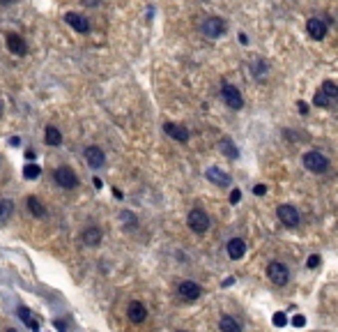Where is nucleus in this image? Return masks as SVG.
I'll list each match as a JSON object with an SVG mask.
<instances>
[{
    "instance_id": "nucleus-34",
    "label": "nucleus",
    "mask_w": 338,
    "mask_h": 332,
    "mask_svg": "<svg viewBox=\"0 0 338 332\" xmlns=\"http://www.w3.org/2000/svg\"><path fill=\"white\" fill-rule=\"evenodd\" d=\"M304 323H306V319H304V316H295V319H292V326H295V328H302Z\"/></svg>"
},
{
    "instance_id": "nucleus-1",
    "label": "nucleus",
    "mask_w": 338,
    "mask_h": 332,
    "mask_svg": "<svg viewBox=\"0 0 338 332\" xmlns=\"http://www.w3.org/2000/svg\"><path fill=\"white\" fill-rule=\"evenodd\" d=\"M186 224H189V229L193 231V233L202 236V233L209 229V215L202 210V208H193V210L189 212V217H186Z\"/></svg>"
},
{
    "instance_id": "nucleus-10",
    "label": "nucleus",
    "mask_w": 338,
    "mask_h": 332,
    "mask_svg": "<svg viewBox=\"0 0 338 332\" xmlns=\"http://www.w3.org/2000/svg\"><path fill=\"white\" fill-rule=\"evenodd\" d=\"M85 162H88L92 169H101V166L106 164V155H104V150L97 148V145H88V148H85Z\"/></svg>"
},
{
    "instance_id": "nucleus-21",
    "label": "nucleus",
    "mask_w": 338,
    "mask_h": 332,
    "mask_svg": "<svg viewBox=\"0 0 338 332\" xmlns=\"http://www.w3.org/2000/svg\"><path fill=\"white\" fill-rule=\"evenodd\" d=\"M25 203H28V210L32 212V217H44L46 215V208H44V203L37 196H28Z\"/></svg>"
},
{
    "instance_id": "nucleus-33",
    "label": "nucleus",
    "mask_w": 338,
    "mask_h": 332,
    "mask_svg": "<svg viewBox=\"0 0 338 332\" xmlns=\"http://www.w3.org/2000/svg\"><path fill=\"white\" fill-rule=\"evenodd\" d=\"M297 109H299V113H304V115H306V113H309V104H306V102H302V99H299V102H297Z\"/></svg>"
},
{
    "instance_id": "nucleus-32",
    "label": "nucleus",
    "mask_w": 338,
    "mask_h": 332,
    "mask_svg": "<svg viewBox=\"0 0 338 332\" xmlns=\"http://www.w3.org/2000/svg\"><path fill=\"white\" fill-rule=\"evenodd\" d=\"M253 194H255V196H265V194H267V187H265V185H255Z\"/></svg>"
},
{
    "instance_id": "nucleus-8",
    "label": "nucleus",
    "mask_w": 338,
    "mask_h": 332,
    "mask_svg": "<svg viewBox=\"0 0 338 332\" xmlns=\"http://www.w3.org/2000/svg\"><path fill=\"white\" fill-rule=\"evenodd\" d=\"M177 296L186 302H193L202 296V289L196 284V282H182V284L177 286Z\"/></svg>"
},
{
    "instance_id": "nucleus-9",
    "label": "nucleus",
    "mask_w": 338,
    "mask_h": 332,
    "mask_svg": "<svg viewBox=\"0 0 338 332\" xmlns=\"http://www.w3.org/2000/svg\"><path fill=\"white\" fill-rule=\"evenodd\" d=\"M5 44H7V48H9L14 55H25L28 53V44H25V39L21 35H16V32H9V35L5 37Z\"/></svg>"
},
{
    "instance_id": "nucleus-7",
    "label": "nucleus",
    "mask_w": 338,
    "mask_h": 332,
    "mask_svg": "<svg viewBox=\"0 0 338 332\" xmlns=\"http://www.w3.org/2000/svg\"><path fill=\"white\" fill-rule=\"evenodd\" d=\"M276 215H279L281 224H283V226H288V229H297V226H299V222H302V217H299V210H297L295 206H290V203H283V206H279Z\"/></svg>"
},
{
    "instance_id": "nucleus-27",
    "label": "nucleus",
    "mask_w": 338,
    "mask_h": 332,
    "mask_svg": "<svg viewBox=\"0 0 338 332\" xmlns=\"http://www.w3.org/2000/svg\"><path fill=\"white\" fill-rule=\"evenodd\" d=\"M313 104L322 109V106H329V104H332V99H329V97H327L322 90H318V92H315V97H313Z\"/></svg>"
},
{
    "instance_id": "nucleus-14",
    "label": "nucleus",
    "mask_w": 338,
    "mask_h": 332,
    "mask_svg": "<svg viewBox=\"0 0 338 332\" xmlns=\"http://www.w3.org/2000/svg\"><path fill=\"white\" fill-rule=\"evenodd\" d=\"M65 21H67V23H69L76 32H83V35H85V32H90V21H88L85 16H81V14L69 12V14L65 16Z\"/></svg>"
},
{
    "instance_id": "nucleus-20",
    "label": "nucleus",
    "mask_w": 338,
    "mask_h": 332,
    "mask_svg": "<svg viewBox=\"0 0 338 332\" xmlns=\"http://www.w3.org/2000/svg\"><path fill=\"white\" fill-rule=\"evenodd\" d=\"M44 141H46V145H60L62 143V134H60L58 127L48 125L46 129H44Z\"/></svg>"
},
{
    "instance_id": "nucleus-16",
    "label": "nucleus",
    "mask_w": 338,
    "mask_h": 332,
    "mask_svg": "<svg viewBox=\"0 0 338 332\" xmlns=\"http://www.w3.org/2000/svg\"><path fill=\"white\" fill-rule=\"evenodd\" d=\"M225 252H228V256H230L232 261L244 259V254H246V242H244L242 238H232V240L228 242V247H225Z\"/></svg>"
},
{
    "instance_id": "nucleus-25",
    "label": "nucleus",
    "mask_w": 338,
    "mask_h": 332,
    "mask_svg": "<svg viewBox=\"0 0 338 332\" xmlns=\"http://www.w3.org/2000/svg\"><path fill=\"white\" fill-rule=\"evenodd\" d=\"M23 175H25V180H35V178H39V175H42V166H39V164H35V162L25 164V166H23Z\"/></svg>"
},
{
    "instance_id": "nucleus-17",
    "label": "nucleus",
    "mask_w": 338,
    "mask_h": 332,
    "mask_svg": "<svg viewBox=\"0 0 338 332\" xmlns=\"http://www.w3.org/2000/svg\"><path fill=\"white\" fill-rule=\"evenodd\" d=\"M101 229L99 226H88V229L83 231V236H81V240L88 245V247H97V245H101Z\"/></svg>"
},
{
    "instance_id": "nucleus-4",
    "label": "nucleus",
    "mask_w": 338,
    "mask_h": 332,
    "mask_svg": "<svg viewBox=\"0 0 338 332\" xmlns=\"http://www.w3.org/2000/svg\"><path fill=\"white\" fill-rule=\"evenodd\" d=\"M225 30H228V23H225L221 16H209V18H205V23H202V35L209 37V39L223 37Z\"/></svg>"
},
{
    "instance_id": "nucleus-30",
    "label": "nucleus",
    "mask_w": 338,
    "mask_h": 332,
    "mask_svg": "<svg viewBox=\"0 0 338 332\" xmlns=\"http://www.w3.org/2000/svg\"><path fill=\"white\" fill-rule=\"evenodd\" d=\"M306 266H309V268H318V266H320V256H318V254H311L309 261H306Z\"/></svg>"
},
{
    "instance_id": "nucleus-13",
    "label": "nucleus",
    "mask_w": 338,
    "mask_h": 332,
    "mask_svg": "<svg viewBox=\"0 0 338 332\" xmlns=\"http://www.w3.org/2000/svg\"><path fill=\"white\" fill-rule=\"evenodd\" d=\"M127 316H129L131 323H143V321L148 319V309H145V305L143 302H131L129 307H127Z\"/></svg>"
},
{
    "instance_id": "nucleus-6",
    "label": "nucleus",
    "mask_w": 338,
    "mask_h": 332,
    "mask_svg": "<svg viewBox=\"0 0 338 332\" xmlns=\"http://www.w3.org/2000/svg\"><path fill=\"white\" fill-rule=\"evenodd\" d=\"M221 97H223V102L228 104L232 111L244 109V97H242V92H239L235 85H230V83L221 85Z\"/></svg>"
},
{
    "instance_id": "nucleus-5",
    "label": "nucleus",
    "mask_w": 338,
    "mask_h": 332,
    "mask_svg": "<svg viewBox=\"0 0 338 332\" xmlns=\"http://www.w3.org/2000/svg\"><path fill=\"white\" fill-rule=\"evenodd\" d=\"M53 180H55V185L62 189H74L78 185V175L74 173L69 166H58V169L53 171Z\"/></svg>"
},
{
    "instance_id": "nucleus-24",
    "label": "nucleus",
    "mask_w": 338,
    "mask_h": 332,
    "mask_svg": "<svg viewBox=\"0 0 338 332\" xmlns=\"http://www.w3.org/2000/svg\"><path fill=\"white\" fill-rule=\"evenodd\" d=\"M12 215H14V203L9 199H0V224H5Z\"/></svg>"
},
{
    "instance_id": "nucleus-2",
    "label": "nucleus",
    "mask_w": 338,
    "mask_h": 332,
    "mask_svg": "<svg viewBox=\"0 0 338 332\" xmlns=\"http://www.w3.org/2000/svg\"><path fill=\"white\" fill-rule=\"evenodd\" d=\"M302 162H304V166H306L311 173H325V171L329 169V159H327L322 152H318V150L306 152V155L302 157Z\"/></svg>"
},
{
    "instance_id": "nucleus-26",
    "label": "nucleus",
    "mask_w": 338,
    "mask_h": 332,
    "mask_svg": "<svg viewBox=\"0 0 338 332\" xmlns=\"http://www.w3.org/2000/svg\"><path fill=\"white\" fill-rule=\"evenodd\" d=\"M320 90L325 92L329 99H336V97H338V85L334 83V81H325V83L320 85Z\"/></svg>"
},
{
    "instance_id": "nucleus-38",
    "label": "nucleus",
    "mask_w": 338,
    "mask_h": 332,
    "mask_svg": "<svg viewBox=\"0 0 338 332\" xmlns=\"http://www.w3.org/2000/svg\"><path fill=\"white\" fill-rule=\"evenodd\" d=\"M7 332H16V330H12V328H9V330H7Z\"/></svg>"
},
{
    "instance_id": "nucleus-19",
    "label": "nucleus",
    "mask_w": 338,
    "mask_h": 332,
    "mask_svg": "<svg viewBox=\"0 0 338 332\" xmlns=\"http://www.w3.org/2000/svg\"><path fill=\"white\" fill-rule=\"evenodd\" d=\"M251 74H253L258 81H262L269 74V65L262 60V58H255V60L251 62Z\"/></svg>"
},
{
    "instance_id": "nucleus-22",
    "label": "nucleus",
    "mask_w": 338,
    "mask_h": 332,
    "mask_svg": "<svg viewBox=\"0 0 338 332\" xmlns=\"http://www.w3.org/2000/svg\"><path fill=\"white\" fill-rule=\"evenodd\" d=\"M18 319L23 321L30 330H39V321L32 316V312H30L28 307H18Z\"/></svg>"
},
{
    "instance_id": "nucleus-35",
    "label": "nucleus",
    "mask_w": 338,
    "mask_h": 332,
    "mask_svg": "<svg viewBox=\"0 0 338 332\" xmlns=\"http://www.w3.org/2000/svg\"><path fill=\"white\" fill-rule=\"evenodd\" d=\"M239 42H242V44H249V37L244 35V32H239Z\"/></svg>"
},
{
    "instance_id": "nucleus-28",
    "label": "nucleus",
    "mask_w": 338,
    "mask_h": 332,
    "mask_svg": "<svg viewBox=\"0 0 338 332\" xmlns=\"http://www.w3.org/2000/svg\"><path fill=\"white\" fill-rule=\"evenodd\" d=\"M274 326H276V328L288 326V316H285L283 312H276V314H274Z\"/></svg>"
},
{
    "instance_id": "nucleus-29",
    "label": "nucleus",
    "mask_w": 338,
    "mask_h": 332,
    "mask_svg": "<svg viewBox=\"0 0 338 332\" xmlns=\"http://www.w3.org/2000/svg\"><path fill=\"white\" fill-rule=\"evenodd\" d=\"M120 217L125 219L127 226H136V215H131L129 210H122V215H120Z\"/></svg>"
},
{
    "instance_id": "nucleus-39",
    "label": "nucleus",
    "mask_w": 338,
    "mask_h": 332,
    "mask_svg": "<svg viewBox=\"0 0 338 332\" xmlns=\"http://www.w3.org/2000/svg\"><path fill=\"white\" fill-rule=\"evenodd\" d=\"M177 332H186V330H177Z\"/></svg>"
},
{
    "instance_id": "nucleus-15",
    "label": "nucleus",
    "mask_w": 338,
    "mask_h": 332,
    "mask_svg": "<svg viewBox=\"0 0 338 332\" xmlns=\"http://www.w3.org/2000/svg\"><path fill=\"white\" fill-rule=\"evenodd\" d=\"M205 178H207L209 182H214V185H219V187H228V185H230V175L223 173V171L216 169V166H209V169L205 171Z\"/></svg>"
},
{
    "instance_id": "nucleus-3",
    "label": "nucleus",
    "mask_w": 338,
    "mask_h": 332,
    "mask_svg": "<svg viewBox=\"0 0 338 332\" xmlns=\"http://www.w3.org/2000/svg\"><path fill=\"white\" fill-rule=\"evenodd\" d=\"M267 277L272 284L276 286H285L288 282H290V270H288V266H283L281 261H272L267 266Z\"/></svg>"
},
{
    "instance_id": "nucleus-11",
    "label": "nucleus",
    "mask_w": 338,
    "mask_h": 332,
    "mask_svg": "<svg viewBox=\"0 0 338 332\" xmlns=\"http://www.w3.org/2000/svg\"><path fill=\"white\" fill-rule=\"evenodd\" d=\"M306 32H309L313 39H325L327 37V23L322 21V18H309L306 21Z\"/></svg>"
},
{
    "instance_id": "nucleus-18",
    "label": "nucleus",
    "mask_w": 338,
    "mask_h": 332,
    "mask_svg": "<svg viewBox=\"0 0 338 332\" xmlns=\"http://www.w3.org/2000/svg\"><path fill=\"white\" fill-rule=\"evenodd\" d=\"M219 148H221V152H223L228 159H237L239 157L237 145H235V141H232V139H228V136H223V139L219 141Z\"/></svg>"
},
{
    "instance_id": "nucleus-31",
    "label": "nucleus",
    "mask_w": 338,
    "mask_h": 332,
    "mask_svg": "<svg viewBox=\"0 0 338 332\" xmlns=\"http://www.w3.org/2000/svg\"><path fill=\"white\" fill-rule=\"evenodd\" d=\"M239 201H242V192H239V189H232L230 192V203L235 206V203H239Z\"/></svg>"
},
{
    "instance_id": "nucleus-37",
    "label": "nucleus",
    "mask_w": 338,
    "mask_h": 332,
    "mask_svg": "<svg viewBox=\"0 0 338 332\" xmlns=\"http://www.w3.org/2000/svg\"><path fill=\"white\" fill-rule=\"evenodd\" d=\"M92 185H95L97 189H101V180H99V178H95V180H92Z\"/></svg>"
},
{
    "instance_id": "nucleus-36",
    "label": "nucleus",
    "mask_w": 338,
    "mask_h": 332,
    "mask_svg": "<svg viewBox=\"0 0 338 332\" xmlns=\"http://www.w3.org/2000/svg\"><path fill=\"white\" fill-rule=\"evenodd\" d=\"M14 2H18V0H0V5H14Z\"/></svg>"
},
{
    "instance_id": "nucleus-23",
    "label": "nucleus",
    "mask_w": 338,
    "mask_h": 332,
    "mask_svg": "<svg viewBox=\"0 0 338 332\" xmlns=\"http://www.w3.org/2000/svg\"><path fill=\"white\" fill-rule=\"evenodd\" d=\"M221 332H242V326H239V321H235L232 316H223L219 323Z\"/></svg>"
},
{
    "instance_id": "nucleus-12",
    "label": "nucleus",
    "mask_w": 338,
    "mask_h": 332,
    "mask_svg": "<svg viewBox=\"0 0 338 332\" xmlns=\"http://www.w3.org/2000/svg\"><path fill=\"white\" fill-rule=\"evenodd\" d=\"M164 132H166L170 139L179 141V143H186V141H189V129L182 125H175V122H166V125H164Z\"/></svg>"
}]
</instances>
